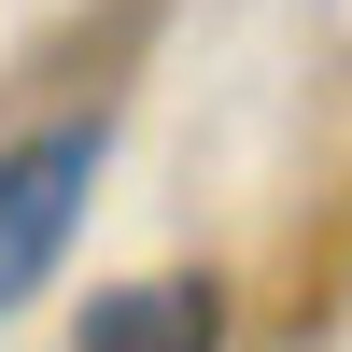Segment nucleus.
<instances>
[{"label": "nucleus", "mask_w": 352, "mask_h": 352, "mask_svg": "<svg viewBox=\"0 0 352 352\" xmlns=\"http://www.w3.org/2000/svg\"><path fill=\"white\" fill-rule=\"evenodd\" d=\"M71 338L85 352H212L226 338V296L212 282H113V296L71 310Z\"/></svg>", "instance_id": "nucleus-2"}, {"label": "nucleus", "mask_w": 352, "mask_h": 352, "mask_svg": "<svg viewBox=\"0 0 352 352\" xmlns=\"http://www.w3.org/2000/svg\"><path fill=\"white\" fill-rule=\"evenodd\" d=\"M85 197H99V113L85 127H43V141H0V310H28L56 282Z\"/></svg>", "instance_id": "nucleus-1"}]
</instances>
